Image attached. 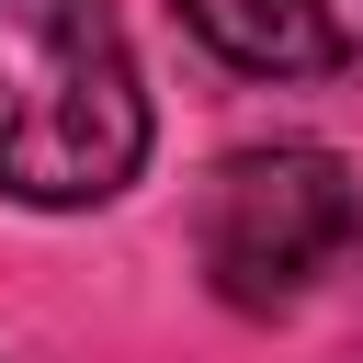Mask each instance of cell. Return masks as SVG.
Segmentation results:
<instances>
[{"label":"cell","mask_w":363,"mask_h":363,"mask_svg":"<svg viewBox=\"0 0 363 363\" xmlns=\"http://www.w3.org/2000/svg\"><path fill=\"white\" fill-rule=\"evenodd\" d=\"M182 23L250 79H329L363 57V0H182Z\"/></svg>","instance_id":"3"},{"label":"cell","mask_w":363,"mask_h":363,"mask_svg":"<svg viewBox=\"0 0 363 363\" xmlns=\"http://www.w3.org/2000/svg\"><path fill=\"white\" fill-rule=\"evenodd\" d=\"M204 284L250 318L306 306L352 250H363V182L329 147H238L204 182Z\"/></svg>","instance_id":"2"},{"label":"cell","mask_w":363,"mask_h":363,"mask_svg":"<svg viewBox=\"0 0 363 363\" xmlns=\"http://www.w3.org/2000/svg\"><path fill=\"white\" fill-rule=\"evenodd\" d=\"M147 159V91L102 0H0V193L102 204Z\"/></svg>","instance_id":"1"}]
</instances>
